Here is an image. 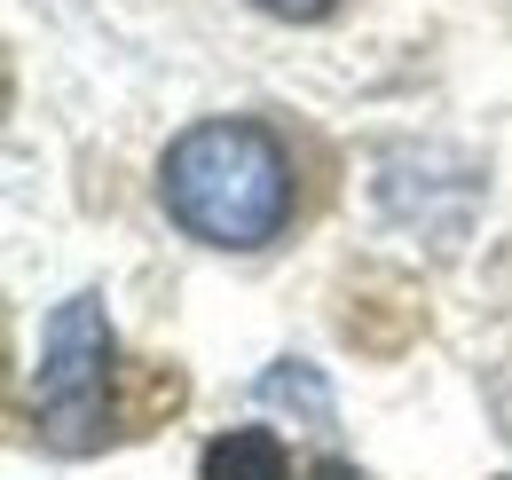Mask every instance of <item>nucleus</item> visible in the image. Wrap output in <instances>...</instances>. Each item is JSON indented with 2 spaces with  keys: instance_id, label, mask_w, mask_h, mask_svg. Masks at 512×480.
I'll return each instance as SVG.
<instances>
[{
  "instance_id": "1",
  "label": "nucleus",
  "mask_w": 512,
  "mask_h": 480,
  "mask_svg": "<svg viewBox=\"0 0 512 480\" xmlns=\"http://www.w3.org/2000/svg\"><path fill=\"white\" fill-rule=\"evenodd\" d=\"M166 213L190 229L197 244H221V252H253L284 229L292 213V166H284V142L253 119H205L190 126L166 166Z\"/></svg>"
},
{
  "instance_id": "2",
  "label": "nucleus",
  "mask_w": 512,
  "mask_h": 480,
  "mask_svg": "<svg viewBox=\"0 0 512 480\" xmlns=\"http://www.w3.org/2000/svg\"><path fill=\"white\" fill-rule=\"evenodd\" d=\"M103 362H111V315L95 292H79L40 331V418L56 449H87L103 425Z\"/></svg>"
},
{
  "instance_id": "3",
  "label": "nucleus",
  "mask_w": 512,
  "mask_h": 480,
  "mask_svg": "<svg viewBox=\"0 0 512 480\" xmlns=\"http://www.w3.org/2000/svg\"><path fill=\"white\" fill-rule=\"evenodd\" d=\"M205 480H292V465H284V441L276 433L237 425V433H221L205 449Z\"/></svg>"
},
{
  "instance_id": "4",
  "label": "nucleus",
  "mask_w": 512,
  "mask_h": 480,
  "mask_svg": "<svg viewBox=\"0 0 512 480\" xmlns=\"http://www.w3.org/2000/svg\"><path fill=\"white\" fill-rule=\"evenodd\" d=\"M260 394H268V402H300L316 425L331 418V402H323V386L308 378V370H268V378H260Z\"/></svg>"
},
{
  "instance_id": "5",
  "label": "nucleus",
  "mask_w": 512,
  "mask_h": 480,
  "mask_svg": "<svg viewBox=\"0 0 512 480\" xmlns=\"http://www.w3.org/2000/svg\"><path fill=\"white\" fill-rule=\"evenodd\" d=\"M253 8H268V16H292V24H316V16H331L339 0H253Z\"/></svg>"
},
{
  "instance_id": "6",
  "label": "nucleus",
  "mask_w": 512,
  "mask_h": 480,
  "mask_svg": "<svg viewBox=\"0 0 512 480\" xmlns=\"http://www.w3.org/2000/svg\"><path fill=\"white\" fill-rule=\"evenodd\" d=\"M316 480H355V473H347V465H323V473Z\"/></svg>"
}]
</instances>
